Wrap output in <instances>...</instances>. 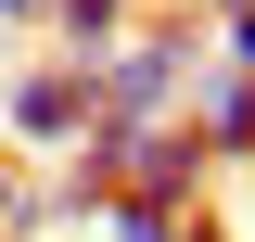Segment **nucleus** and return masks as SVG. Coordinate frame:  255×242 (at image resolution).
<instances>
[{
    "label": "nucleus",
    "instance_id": "obj_9",
    "mask_svg": "<svg viewBox=\"0 0 255 242\" xmlns=\"http://www.w3.org/2000/svg\"><path fill=\"white\" fill-rule=\"evenodd\" d=\"M179 242H230V230H217V217H191V230H179Z\"/></svg>",
    "mask_w": 255,
    "mask_h": 242
},
{
    "label": "nucleus",
    "instance_id": "obj_5",
    "mask_svg": "<svg viewBox=\"0 0 255 242\" xmlns=\"http://www.w3.org/2000/svg\"><path fill=\"white\" fill-rule=\"evenodd\" d=\"M102 217V242H179L191 230V217H166V204H128V191H115V204H90Z\"/></svg>",
    "mask_w": 255,
    "mask_h": 242
},
{
    "label": "nucleus",
    "instance_id": "obj_4",
    "mask_svg": "<svg viewBox=\"0 0 255 242\" xmlns=\"http://www.w3.org/2000/svg\"><path fill=\"white\" fill-rule=\"evenodd\" d=\"M204 153H217V166H243V153H255V77H230V90H217V115H204Z\"/></svg>",
    "mask_w": 255,
    "mask_h": 242
},
{
    "label": "nucleus",
    "instance_id": "obj_7",
    "mask_svg": "<svg viewBox=\"0 0 255 242\" xmlns=\"http://www.w3.org/2000/svg\"><path fill=\"white\" fill-rule=\"evenodd\" d=\"M0 26H51V0H0Z\"/></svg>",
    "mask_w": 255,
    "mask_h": 242
},
{
    "label": "nucleus",
    "instance_id": "obj_6",
    "mask_svg": "<svg viewBox=\"0 0 255 242\" xmlns=\"http://www.w3.org/2000/svg\"><path fill=\"white\" fill-rule=\"evenodd\" d=\"M26 230H38V191H26V166L0 153V242H26Z\"/></svg>",
    "mask_w": 255,
    "mask_h": 242
},
{
    "label": "nucleus",
    "instance_id": "obj_2",
    "mask_svg": "<svg viewBox=\"0 0 255 242\" xmlns=\"http://www.w3.org/2000/svg\"><path fill=\"white\" fill-rule=\"evenodd\" d=\"M179 77H191V13H166L153 38H128V51L102 64V127H166Z\"/></svg>",
    "mask_w": 255,
    "mask_h": 242
},
{
    "label": "nucleus",
    "instance_id": "obj_8",
    "mask_svg": "<svg viewBox=\"0 0 255 242\" xmlns=\"http://www.w3.org/2000/svg\"><path fill=\"white\" fill-rule=\"evenodd\" d=\"M191 13H230V26H243V13H255V0H191Z\"/></svg>",
    "mask_w": 255,
    "mask_h": 242
},
{
    "label": "nucleus",
    "instance_id": "obj_3",
    "mask_svg": "<svg viewBox=\"0 0 255 242\" xmlns=\"http://www.w3.org/2000/svg\"><path fill=\"white\" fill-rule=\"evenodd\" d=\"M128 13H140V0H51V64L102 77V64L128 51Z\"/></svg>",
    "mask_w": 255,
    "mask_h": 242
},
{
    "label": "nucleus",
    "instance_id": "obj_1",
    "mask_svg": "<svg viewBox=\"0 0 255 242\" xmlns=\"http://www.w3.org/2000/svg\"><path fill=\"white\" fill-rule=\"evenodd\" d=\"M90 127H102V77L77 64H26L0 90V153H90Z\"/></svg>",
    "mask_w": 255,
    "mask_h": 242
}]
</instances>
